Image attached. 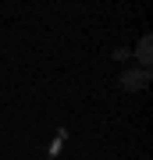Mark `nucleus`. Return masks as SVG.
Listing matches in <instances>:
<instances>
[{"mask_svg":"<svg viewBox=\"0 0 153 160\" xmlns=\"http://www.w3.org/2000/svg\"><path fill=\"white\" fill-rule=\"evenodd\" d=\"M135 61L150 71V61H153V39H150V36H142V39H139V46H135Z\"/></svg>","mask_w":153,"mask_h":160,"instance_id":"2","label":"nucleus"},{"mask_svg":"<svg viewBox=\"0 0 153 160\" xmlns=\"http://www.w3.org/2000/svg\"><path fill=\"white\" fill-rule=\"evenodd\" d=\"M150 86V71L146 68H135V71H125L121 75V89L125 92H139V89H146Z\"/></svg>","mask_w":153,"mask_h":160,"instance_id":"1","label":"nucleus"}]
</instances>
